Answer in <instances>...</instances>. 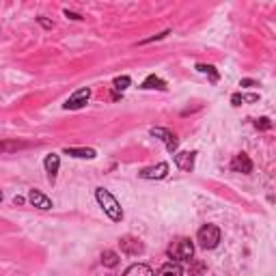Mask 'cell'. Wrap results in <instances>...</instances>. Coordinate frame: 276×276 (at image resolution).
Segmentation results:
<instances>
[{
  "label": "cell",
  "mask_w": 276,
  "mask_h": 276,
  "mask_svg": "<svg viewBox=\"0 0 276 276\" xmlns=\"http://www.w3.org/2000/svg\"><path fill=\"white\" fill-rule=\"evenodd\" d=\"M255 82H253V80H242V86H253Z\"/></svg>",
  "instance_id": "25"
},
{
  "label": "cell",
  "mask_w": 276,
  "mask_h": 276,
  "mask_svg": "<svg viewBox=\"0 0 276 276\" xmlns=\"http://www.w3.org/2000/svg\"><path fill=\"white\" fill-rule=\"evenodd\" d=\"M102 265L117 267L119 265V255L115 253V250H104V253H102Z\"/></svg>",
  "instance_id": "15"
},
{
  "label": "cell",
  "mask_w": 276,
  "mask_h": 276,
  "mask_svg": "<svg viewBox=\"0 0 276 276\" xmlns=\"http://www.w3.org/2000/svg\"><path fill=\"white\" fill-rule=\"evenodd\" d=\"M143 88H160V91H164L166 82H164L162 78H158V76H149V78L143 82Z\"/></svg>",
  "instance_id": "16"
},
{
  "label": "cell",
  "mask_w": 276,
  "mask_h": 276,
  "mask_svg": "<svg viewBox=\"0 0 276 276\" xmlns=\"http://www.w3.org/2000/svg\"><path fill=\"white\" fill-rule=\"evenodd\" d=\"M231 170H235V173H244V175H248L250 170H253V162H250V158L246 156V153H238V156L231 160Z\"/></svg>",
  "instance_id": "9"
},
{
  "label": "cell",
  "mask_w": 276,
  "mask_h": 276,
  "mask_svg": "<svg viewBox=\"0 0 276 276\" xmlns=\"http://www.w3.org/2000/svg\"><path fill=\"white\" fill-rule=\"evenodd\" d=\"M181 274H183V267L177 261H168L158 270V276H181Z\"/></svg>",
  "instance_id": "12"
},
{
  "label": "cell",
  "mask_w": 276,
  "mask_h": 276,
  "mask_svg": "<svg viewBox=\"0 0 276 276\" xmlns=\"http://www.w3.org/2000/svg\"><path fill=\"white\" fill-rule=\"evenodd\" d=\"M194 158H197V153L194 151L175 153V164H177V168H181L183 173H190V170L194 168Z\"/></svg>",
  "instance_id": "8"
},
{
  "label": "cell",
  "mask_w": 276,
  "mask_h": 276,
  "mask_svg": "<svg viewBox=\"0 0 276 276\" xmlns=\"http://www.w3.org/2000/svg\"><path fill=\"white\" fill-rule=\"evenodd\" d=\"M65 15H67V18H71V20H82V15H78V13L69 11V9H65Z\"/></svg>",
  "instance_id": "23"
},
{
  "label": "cell",
  "mask_w": 276,
  "mask_h": 276,
  "mask_svg": "<svg viewBox=\"0 0 276 276\" xmlns=\"http://www.w3.org/2000/svg\"><path fill=\"white\" fill-rule=\"evenodd\" d=\"M28 201H30L35 207L43 209V212H45V209H52V201L48 199L43 192H39V190H30V192H28Z\"/></svg>",
  "instance_id": "10"
},
{
  "label": "cell",
  "mask_w": 276,
  "mask_h": 276,
  "mask_svg": "<svg viewBox=\"0 0 276 276\" xmlns=\"http://www.w3.org/2000/svg\"><path fill=\"white\" fill-rule=\"evenodd\" d=\"M166 255L170 257V261H177V263H181V261H190L192 255H194V244H192L190 240L181 238V240H177V242H173V244L168 246Z\"/></svg>",
  "instance_id": "2"
},
{
  "label": "cell",
  "mask_w": 276,
  "mask_h": 276,
  "mask_svg": "<svg viewBox=\"0 0 276 276\" xmlns=\"http://www.w3.org/2000/svg\"><path fill=\"white\" fill-rule=\"evenodd\" d=\"M39 22H41V24H43V26H45V28H52V22H48L45 18H39Z\"/></svg>",
  "instance_id": "24"
},
{
  "label": "cell",
  "mask_w": 276,
  "mask_h": 276,
  "mask_svg": "<svg viewBox=\"0 0 276 276\" xmlns=\"http://www.w3.org/2000/svg\"><path fill=\"white\" fill-rule=\"evenodd\" d=\"M166 175H168V164H166V162H160V164H156V166H149V168L141 170L143 179H164Z\"/></svg>",
  "instance_id": "7"
},
{
  "label": "cell",
  "mask_w": 276,
  "mask_h": 276,
  "mask_svg": "<svg viewBox=\"0 0 276 276\" xmlns=\"http://www.w3.org/2000/svg\"><path fill=\"white\" fill-rule=\"evenodd\" d=\"M123 276H156L153 274V270L149 265H145V263H134V265H129L127 270L123 272Z\"/></svg>",
  "instance_id": "13"
},
{
  "label": "cell",
  "mask_w": 276,
  "mask_h": 276,
  "mask_svg": "<svg viewBox=\"0 0 276 276\" xmlns=\"http://www.w3.org/2000/svg\"><path fill=\"white\" fill-rule=\"evenodd\" d=\"M197 242L201 248L205 250H212L218 246V242H220V229H218L216 224H205L201 226L199 233H197Z\"/></svg>",
  "instance_id": "3"
},
{
  "label": "cell",
  "mask_w": 276,
  "mask_h": 276,
  "mask_svg": "<svg viewBox=\"0 0 276 276\" xmlns=\"http://www.w3.org/2000/svg\"><path fill=\"white\" fill-rule=\"evenodd\" d=\"M119 246H121V250H123L125 255H129V257H136V255H141L143 250H145L143 242L138 240V238H134V235H125V238H121V240H119Z\"/></svg>",
  "instance_id": "5"
},
{
  "label": "cell",
  "mask_w": 276,
  "mask_h": 276,
  "mask_svg": "<svg viewBox=\"0 0 276 276\" xmlns=\"http://www.w3.org/2000/svg\"><path fill=\"white\" fill-rule=\"evenodd\" d=\"M197 69H199V71H203V74H209V76H212L214 82L218 80V71L212 67V65H197Z\"/></svg>",
  "instance_id": "20"
},
{
  "label": "cell",
  "mask_w": 276,
  "mask_h": 276,
  "mask_svg": "<svg viewBox=\"0 0 276 276\" xmlns=\"http://www.w3.org/2000/svg\"><path fill=\"white\" fill-rule=\"evenodd\" d=\"M43 166H45V173H48V177H50V181H54L56 179V173H59V168H61V156H56V153L45 156Z\"/></svg>",
  "instance_id": "11"
},
{
  "label": "cell",
  "mask_w": 276,
  "mask_h": 276,
  "mask_svg": "<svg viewBox=\"0 0 276 276\" xmlns=\"http://www.w3.org/2000/svg\"><path fill=\"white\" fill-rule=\"evenodd\" d=\"M0 201H3V192H0Z\"/></svg>",
  "instance_id": "27"
},
{
  "label": "cell",
  "mask_w": 276,
  "mask_h": 276,
  "mask_svg": "<svg viewBox=\"0 0 276 276\" xmlns=\"http://www.w3.org/2000/svg\"><path fill=\"white\" fill-rule=\"evenodd\" d=\"M207 267L203 261H199V259H190V276H201Z\"/></svg>",
  "instance_id": "17"
},
{
  "label": "cell",
  "mask_w": 276,
  "mask_h": 276,
  "mask_svg": "<svg viewBox=\"0 0 276 276\" xmlns=\"http://www.w3.org/2000/svg\"><path fill=\"white\" fill-rule=\"evenodd\" d=\"M24 145L20 143H0V151H13V149H20Z\"/></svg>",
  "instance_id": "22"
},
{
  "label": "cell",
  "mask_w": 276,
  "mask_h": 276,
  "mask_svg": "<svg viewBox=\"0 0 276 276\" xmlns=\"http://www.w3.org/2000/svg\"><path fill=\"white\" fill-rule=\"evenodd\" d=\"M88 97H91V88H86V86L80 88V91H76L67 102H65V110H78V108H82L84 104L88 102Z\"/></svg>",
  "instance_id": "6"
},
{
  "label": "cell",
  "mask_w": 276,
  "mask_h": 276,
  "mask_svg": "<svg viewBox=\"0 0 276 276\" xmlns=\"http://www.w3.org/2000/svg\"><path fill=\"white\" fill-rule=\"evenodd\" d=\"M67 156H74L80 160H93L95 158V149H78V147H65Z\"/></svg>",
  "instance_id": "14"
},
{
  "label": "cell",
  "mask_w": 276,
  "mask_h": 276,
  "mask_svg": "<svg viewBox=\"0 0 276 276\" xmlns=\"http://www.w3.org/2000/svg\"><path fill=\"white\" fill-rule=\"evenodd\" d=\"M115 88L117 91H125V88H129V84H132V80H129V76H119V78H115Z\"/></svg>",
  "instance_id": "18"
},
{
  "label": "cell",
  "mask_w": 276,
  "mask_h": 276,
  "mask_svg": "<svg viewBox=\"0 0 276 276\" xmlns=\"http://www.w3.org/2000/svg\"><path fill=\"white\" fill-rule=\"evenodd\" d=\"M151 136L160 138V141L166 145V149H168L170 153H175L177 147H179V141H177V136L170 132V129H164V127H151Z\"/></svg>",
  "instance_id": "4"
},
{
  "label": "cell",
  "mask_w": 276,
  "mask_h": 276,
  "mask_svg": "<svg viewBox=\"0 0 276 276\" xmlns=\"http://www.w3.org/2000/svg\"><path fill=\"white\" fill-rule=\"evenodd\" d=\"M95 199H97V203H100L102 209H104V214H106L110 220H115V222L123 220V209H121L119 201L112 197L106 188H97L95 190Z\"/></svg>",
  "instance_id": "1"
},
{
  "label": "cell",
  "mask_w": 276,
  "mask_h": 276,
  "mask_svg": "<svg viewBox=\"0 0 276 276\" xmlns=\"http://www.w3.org/2000/svg\"><path fill=\"white\" fill-rule=\"evenodd\" d=\"M255 127H257V129H270V127H272V121L267 119V117H261V119L255 121Z\"/></svg>",
  "instance_id": "21"
},
{
  "label": "cell",
  "mask_w": 276,
  "mask_h": 276,
  "mask_svg": "<svg viewBox=\"0 0 276 276\" xmlns=\"http://www.w3.org/2000/svg\"><path fill=\"white\" fill-rule=\"evenodd\" d=\"M257 100H259L257 95H248V97H244V95H240V93H235V95L231 97L233 106H242V102H257Z\"/></svg>",
  "instance_id": "19"
},
{
  "label": "cell",
  "mask_w": 276,
  "mask_h": 276,
  "mask_svg": "<svg viewBox=\"0 0 276 276\" xmlns=\"http://www.w3.org/2000/svg\"><path fill=\"white\" fill-rule=\"evenodd\" d=\"M13 203H15V205H22L24 199H22V197H15V199H13Z\"/></svg>",
  "instance_id": "26"
}]
</instances>
